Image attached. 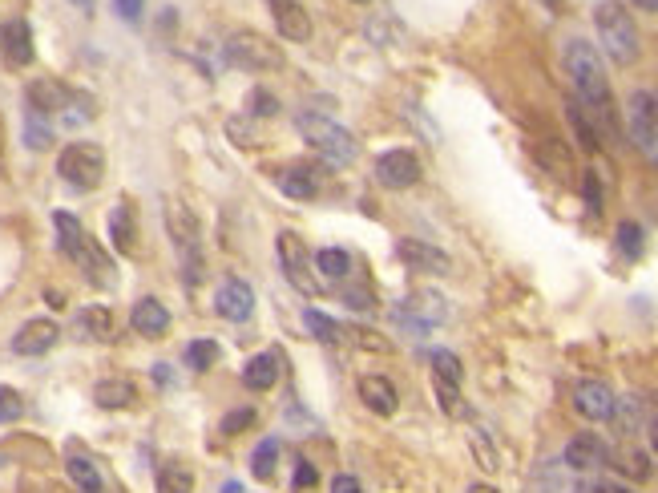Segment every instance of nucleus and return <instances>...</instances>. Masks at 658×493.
I'll return each instance as SVG.
<instances>
[{
  "mask_svg": "<svg viewBox=\"0 0 658 493\" xmlns=\"http://www.w3.org/2000/svg\"><path fill=\"white\" fill-rule=\"evenodd\" d=\"M566 73H570V81H574V89L582 97V110H590L594 122L614 134L618 118H614V93H610V73H606L602 53L590 41L574 37L566 45Z\"/></svg>",
  "mask_w": 658,
  "mask_h": 493,
  "instance_id": "1",
  "label": "nucleus"
},
{
  "mask_svg": "<svg viewBox=\"0 0 658 493\" xmlns=\"http://www.w3.org/2000/svg\"><path fill=\"white\" fill-rule=\"evenodd\" d=\"M594 29L602 41V53L614 65H634L642 57V41H638V25L630 17V9L622 0H598L594 5Z\"/></svg>",
  "mask_w": 658,
  "mask_h": 493,
  "instance_id": "2",
  "label": "nucleus"
},
{
  "mask_svg": "<svg viewBox=\"0 0 658 493\" xmlns=\"http://www.w3.org/2000/svg\"><path fill=\"white\" fill-rule=\"evenodd\" d=\"M295 126H299L303 142H307L319 158L332 162V166H352V162L360 158V142H356V134L344 130V126L332 122V118H323V114H315V110H303V114L295 118Z\"/></svg>",
  "mask_w": 658,
  "mask_h": 493,
  "instance_id": "3",
  "label": "nucleus"
},
{
  "mask_svg": "<svg viewBox=\"0 0 658 493\" xmlns=\"http://www.w3.org/2000/svg\"><path fill=\"white\" fill-rule=\"evenodd\" d=\"M223 57H227V65L239 69V73H279V69H283L279 45H275L271 37L255 33V29L231 33L227 45H223Z\"/></svg>",
  "mask_w": 658,
  "mask_h": 493,
  "instance_id": "4",
  "label": "nucleus"
},
{
  "mask_svg": "<svg viewBox=\"0 0 658 493\" xmlns=\"http://www.w3.org/2000/svg\"><path fill=\"white\" fill-rule=\"evenodd\" d=\"M626 130L634 146L658 166V89H634L626 102Z\"/></svg>",
  "mask_w": 658,
  "mask_h": 493,
  "instance_id": "5",
  "label": "nucleus"
},
{
  "mask_svg": "<svg viewBox=\"0 0 658 493\" xmlns=\"http://www.w3.org/2000/svg\"><path fill=\"white\" fill-rule=\"evenodd\" d=\"M57 174L77 190H97L105 178V154L97 142H69L57 158Z\"/></svg>",
  "mask_w": 658,
  "mask_h": 493,
  "instance_id": "6",
  "label": "nucleus"
},
{
  "mask_svg": "<svg viewBox=\"0 0 658 493\" xmlns=\"http://www.w3.org/2000/svg\"><path fill=\"white\" fill-rule=\"evenodd\" d=\"M162 211H166V231H170V239H174L178 251L186 255V275H190V283H198V275H202V259H198L202 227H198L194 211H190L186 203H178V199H166Z\"/></svg>",
  "mask_w": 658,
  "mask_h": 493,
  "instance_id": "7",
  "label": "nucleus"
},
{
  "mask_svg": "<svg viewBox=\"0 0 658 493\" xmlns=\"http://www.w3.org/2000/svg\"><path fill=\"white\" fill-rule=\"evenodd\" d=\"M275 251H279V263H283V275L291 279V287L303 291V295H315L319 283L311 279V247L295 231H279Z\"/></svg>",
  "mask_w": 658,
  "mask_h": 493,
  "instance_id": "8",
  "label": "nucleus"
},
{
  "mask_svg": "<svg viewBox=\"0 0 658 493\" xmlns=\"http://www.w3.org/2000/svg\"><path fill=\"white\" fill-rule=\"evenodd\" d=\"M420 174H424V166H420L416 150H408V146H392L376 158V178L388 190H408L420 182Z\"/></svg>",
  "mask_w": 658,
  "mask_h": 493,
  "instance_id": "9",
  "label": "nucleus"
},
{
  "mask_svg": "<svg viewBox=\"0 0 658 493\" xmlns=\"http://www.w3.org/2000/svg\"><path fill=\"white\" fill-rule=\"evenodd\" d=\"M214 312L223 316V320H231V324L251 320V312H255V291H251V283L227 275L223 283L214 287Z\"/></svg>",
  "mask_w": 658,
  "mask_h": 493,
  "instance_id": "10",
  "label": "nucleus"
},
{
  "mask_svg": "<svg viewBox=\"0 0 658 493\" xmlns=\"http://www.w3.org/2000/svg\"><path fill=\"white\" fill-rule=\"evenodd\" d=\"M400 320L412 324V328H420V332H428V328L449 320V304H445L441 291H412L408 300L400 304Z\"/></svg>",
  "mask_w": 658,
  "mask_h": 493,
  "instance_id": "11",
  "label": "nucleus"
},
{
  "mask_svg": "<svg viewBox=\"0 0 658 493\" xmlns=\"http://www.w3.org/2000/svg\"><path fill=\"white\" fill-rule=\"evenodd\" d=\"M0 49H5V65H13V69L33 65V57H37V45H33V25H29L25 17L5 21V25H0Z\"/></svg>",
  "mask_w": 658,
  "mask_h": 493,
  "instance_id": "12",
  "label": "nucleus"
},
{
  "mask_svg": "<svg viewBox=\"0 0 658 493\" xmlns=\"http://www.w3.org/2000/svg\"><path fill=\"white\" fill-rule=\"evenodd\" d=\"M574 409L586 421H610L618 413V397L610 392V384H602V380H582L574 388Z\"/></svg>",
  "mask_w": 658,
  "mask_h": 493,
  "instance_id": "13",
  "label": "nucleus"
},
{
  "mask_svg": "<svg viewBox=\"0 0 658 493\" xmlns=\"http://www.w3.org/2000/svg\"><path fill=\"white\" fill-rule=\"evenodd\" d=\"M57 340H61V328H57V320H45V316H37V320L21 324V332L13 336V352H17V356H45V352H49Z\"/></svg>",
  "mask_w": 658,
  "mask_h": 493,
  "instance_id": "14",
  "label": "nucleus"
},
{
  "mask_svg": "<svg viewBox=\"0 0 658 493\" xmlns=\"http://www.w3.org/2000/svg\"><path fill=\"white\" fill-rule=\"evenodd\" d=\"M566 465L578 469V473H594V469L610 465V449H606V441L598 433H578L566 445Z\"/></svg>",
  "mask_w": 658,
  "mask_h": 493,
  "instance_id": "15",
  "label": "nucleus"
},
{
  "mask_svg": "<svg viewBox=\"0 0 658 493\" xmlns=\"http://www.w3.org/2000/svg\"><path fill=\"white\" fill-rule=\"evenodd\" d=\"M356 392H360L364 409H372V413H380V417H392V413L400 409V397H396L392 380L380 376V372H364V376L356 380Z\"/></svg>",
  "mask_w": 658,
  "mask_h": 493,
  "instance_id": "16",
  "label": "nucleus"
},
{
  "mask_svg": "<svg viewBox=\"0 0 658 493\" xmlns=\"http://www.w3.org/2000/svg\"><path fill=\"white\" fill-rule=\"evenodd\" d=\"M271 17H275V29L283 41H295V45L311 41V17L299 0H271Z\"/></svg>",
  "mask_w": 658,
  "mask_h": 493,
  "instance_id": "17",
  "label": "nucleus"
},
{
  "mask_svg": "<svg viewBox=\"0 0 658 493\" xmlns=\"http://www.w3.org/2000/svg\"><path fill=\"white\" fill-rule=\"evenodd\" d=\"M396 255L412 271H428V275H445L449 271V255L441 247H432V243H420V239H400L396 243Z\"/></svg>",
  "mask_w": 658,
  "mask_h": 493,
  "instance_id": "18",
  "label": "nucleus"
},
{
  "mask_svg": "<svg viewBox=\"0 0 658 493\" xmlns=\"http://www.w3.org/2000/svg\"><path fill=\"white\" fill-rule=\"evenodd\" d=\"M25 97H29V110L33 114H61L65 106H69V85H61L57 77H37V81H29V89H25Z\"/></svg>",
  "mask_w": 658,
  "mask_h": 493,
  "instance_id": "19",
  "label": "nucleus"
},
{
  "mask_svg": "<svg viewBox=\"0 0 658 493\" xmlns=\"http://www.w3.org/2000/svg\"><path fill=\"white\" fill-rule=\"evenodd\" d=\"M279 190L287 194V199L311 203V199H319V190H323V174L315 166H307V162H295V166H287L279 174Z\"/></svg>",
  "mask_w": 658,
  "mask_h": 493,
  "instance_id": "20",
  "label": "nucleus"
},
{
  "mask_svg": "<svg viewBox=\"0 0 658 493\" xmlns=\"http://www.w3.org/2000/svg\"><path fill=\"white\" fill-rule=\"evenodd\" d=\"M93 401H97V409H105V413H122V409H134L138 388H134V380H126V376H105V380L93 384Z\"/></svg>",
  "mask_w": 658,
  "mask_h": 493,
  "instance_id": "21",
  "label": "nucleus"
},
{
  "mask_svg": "<svg viewBox=\"0 0 658 493\" xmlns=\"http://www.w3.org/2000/svg\"><path fill=\"white\" fill-rule=\"evenodd\" d=\"M130 324H134V332H138V336H146V340H162V336L170 332V312H166V304H162V300L146 295V300H138V304H134Z\"/></svg>",
  "mask_w": 658,
  "mask_h": 493,
  "instance_id": "22",
  "label": "nucleus"
},
{
  "mask_svg": "<svg viewBox=\"0 0 658 493\" xmlns=\"http://www.w3.org/2000/svg\"><path fill=\"white\" fill-rule=\"evenodd\" d=\"M109 243H114L122 255L138 251V219H134L130 203H118L114 211H109Z\"/></svg>",
  "mask_w": 658,
  "mask_h": 493,
  "instance_id": "23",
  "label": "nucleus"
},
{
  "mask_svg": "<svg viewBox=\"0 0 658 493\" xmlns=\"http://www.w3.org/2000/svg\"><path fill=\"white\" fill-rule=\"evenodd\" d=\"M77 267L89 275V283H97V287H109V283H114L118 279V271H114V259H109L105 255V247H97L93 239L85 243V251L77 255Z\"/></svg>",
  "mask_w": 658,
  "mask_h": 493,
  "instance_id": "24",
  "label": "nucleus"
},
{
  "mask_svg": "<svg viewBox=\"0 0 658 493\" xmlns=\"http://www.w3.org/2000/svg\"><path fill=\"white\" fill-rule=\"evenodd\" d=\"M275 380H279V356H275V352L251 356V360L243 364V384H247V388L267 392V388H275Z\"/></svg>",
  "mask_w": 658,
  "mask_h": 493,
  "instance_id": "25",
  "label": "nucleus"
},
{
  "mask_svg": "<svg viewBox=\"0 0 658 493\" xmlns=\"http://www.w3.org/2000/svg\"><path fill=\"white\" fill-rule=\"evenodd\" d=\"M73 328H77V336H85V340H109V336H114V312L101 308V304L81 308Z\"/></svg>",
  "mask_w": 658,
  "mask_h": 493,
  "instance_id": "26",
  "label": "nucleus"
},
{
  "mask_svg": "<svg viewBox=\"0 0 658 493\" xmlns=\"http://www.w3.org/2000/svg\"><path fill=\"white\" fill-rule=\"evenodd\" d=\"M53 227H57V243H61V251L77 263V255H81V251H85V243H89L85 227H81L69 211H53Z\"/></svg>",
  "mask_w": 658,
  "mask_h": 493,
  "instance_id": "27",
  "label": "nucleus"
},
{
  "mask_svg": "<svg viewBox=\"0 0 658 493\" xmlns=\"http://www.w3.org/2000/svg\"><path fill=\"white\" fill-rule=\"evenodd\" d=\"M303 324H307V332H311L319 344H327V348H340V344L348 340V328H344V324L327 320V316H323V312H315V308H307V312H303Z\"/></svg>",
  "mask_w": 658,
  "mask_h": 493,
  "instance_id": "28",
  "label": "nucleus"
},
{
  "mask_svg": "<svg viewBox=\"0 0 658 493\" xmlns=\"http://www.w3.org/2000/svg\"><path fill=\"white\" fill-rule=\"evenodd\" d=\"M65 469H69V481L81 489V493H101V473H97V465L89 461V457H81V453H69V461H65Z\"/></svg>",
  "mask_w": 658,
  "mask_h": 493,
  "instance_id": "29",
  "label": "nucleus"
},
{
  "mask_svg": "<svg viewBox=\"0 0 658 493\" xmlns=\"http://www.w3.org/2000/svg\"><path fill=\"white\" fill-rule=\"evenodd\" d=\"M158 493H194V473L182 461H166L158 469Z\"/></svg>",
  "mask_w": 658,
  "mask_h": 493,
  "instance_id": "30",
  "label": "nucleus"
},
{
  "mask_svg": "<svg viewBox=\"0 0 658 493\" xmlns=\"http://www.w3.org/2000/svg\"><path fill=\"white\" fill-rule=\"evenodd\" d=\"M279 453H283L279 437H267V441L255 449L251 469H255V477H259V481H271V477H275V469H279Z\"/></svg>",
  "mask_w": 658,
  "mask_h": 493,
  "instance_id": "31",
  "label": "nucleus"
},
{
  "mask_svg": "<svg viewBox=\"0 0 658 493\" xmlns=\"http://www.w3.org/2000/svg\"><path fill=\"white\" fill-rule=\"evenodd\" d=\"M566 114H570V126H574V134H578L582 150H586V154H598V150H602V142H598L594 126H590V114H586L578 102H570V106H566Z\"/></svg>",
  "mask_w": 658,
  "mask_h": 493,
  "instance_id": "32",
  "label": "nucleus"
},
{
  "mask_svg": "<svg viewBox=\"0 0 658 493\" xmlns=\"http://www.w3.org/2000/svg\"><path fill=\"white\" fill-rule=\"evenodd\" d=\"M610 461H614V469L626 473L630 481H646V477H650V461H646V453H638V449H618V453H610Z\"/></svg>",
  "mask_w": 658,
  "mask_h": 493,
  "instance_id": "33",
  "label": "nucleus"
},
{
  "mask_svg": "<svg viewBox=\"0 0 658 493\" xmlns=\"http://www.w3.org/2000/svg\"><path fill=\"white\" fill-rule=\"evenodd\" d=\"M315 267H319L327 279H344V275L352 271V259H348V251H340V247H323V251L315 255Z\"/></svg>",
  "mask_w": 658,
  "mask_h": 493,
  "instance_id": "34",
  "label": "nucleus"
},
{
  "mask_svg": "<svg viewBox=\"0 0 658 493\" xmlns=\"http://www.w3.org/2000/svg\"><path fill=\"white\" fill-rule=\"evenodd\" d=\"M614 243H618V251H622L626 259H638V255H642V247H646V231H642L638 223H618Z\"/></svg>",
  "mask_w": 658,
  "mask_h": 493,
  "instance_id": "35",
  "label": "nucleus"
},
{
  "mask_svg": "<svg viewBox=\"0 0 658 493\" xmlns=\"http://www.w3.org/2000/svg\"><path fill=\"white\" fill-rule=\"evenodd\" d=\"M255 421H259L255 405H239V409H231L223 421H218V433H223V437H239V433H247Z\"/></svg>",
  "mask_w": 658,
  "mask_h": 493,
  "instance_id": "36",
  "label": "nucleus"
},
{
  "mask_svg": "<svg viewBox=\"0 0 658 493\" xmlns=\"http://www.w3.org/2000/svg\"><path fill=\"white\" fill-rule=\"evenodd\" d=\"M25 142H29V150H49L53 146V126L45 122V114H33L29 110V118H25Z\"/></svg>",
  "mask_w": 658,
  "mask_h": 493,
  "instance_id": "37",
  "label": "nucleus"
},
{
  "mask_svg": "<svg viewBox=\"0 0 658 493\" xmlns=\"http://www.w3.org/2000/svg\"><path fill=\"white\" fill-rule=\"evenodd\" d=\"M432 372H436V380H445V384H461L465 380V364L453 356V352H432Z\"/></svg>",
  "mask_w": 658,
  "mask_h": 493,
  "instance_id": "38",
  "label": "nucleus"
},
{
  "mask_svg": "<svg viewBox=\"0 0 658 493\" xmlns=\"http://www.w3.org/2000/svg\"><path fill=\"white\" fill-rule=\"evenodd\" d=\"M186 364H190L194 372L214 368V364H218V344H214V340H194V344L186 348Z\"/></svg>",
  "mask_w": 658,
  "mask_h": 493,
  "instance_id": "39",
  "label": "nucleus"
},
{
  "mask_svg": "<svg viewBox=\"0 0 658 493\" xmlns=\"http://www.w3.org/2000/svg\"><path fill=\"white\" fill-rule=\"evenodd\" d=\"M21 413H25V397H21L17 388L0 384V425H13V421H21Z\"/></svg>",
  "mask_w": 658,
  "mask_h": 493,
  "instance_id": "40",
  "label": "nucleus"
},
{
  "mask_svg": "<svg viewBox=\"0 0 658 493\" xmlns=\"http://www.w3.org/2000/svg\"><path fill=\"white\" fill-rule=\"evenodd\" d=\"M461 384H445V380H436V397H441V405H445V413L449 417H461L465 413V401H461V392H457Z\"/></svg>",
  "mask_w": 658,
  "mask_h": 493,
  "instance_id": "41",
  "label": "nucleus"
},
{
  "mask_svg": "<svg viewBox=\"0 0 658 493\" xmlns=\"http://www.w3.org/2000/svg\"><path fill=\"white\" fill-rule=\"evenodd\" d=\"M61 114H65V122H69V126H81V122H89L93 102H89V97H81V93H73V97H69V106H65Z\"/></svg>",
  "mask_w": 658,
  "mask_h": 493,
  "instance_id": "42",
  "label": "nucleus"
},
{
  "mask_svg": "<svg viewBox=\"0 0 658 493\" xmlns=\"http://www.w3.org/2000/svg\"><path fill=\"white\" fill-rule=\"evenodd\" d=\"M582 190H586V207H590V215H602V178H598L594 170L582 178Z\"/></svg>",
  "mask_w": 658,
  "mask_h": 493,
  "instance_id": "43",
  "label": "nucleus"
},
{
  "mask_svg": "<svg viewBox=\"0 0 658 493\" xmlns=\"http://www.w3.org/2000/svg\"><path fill=\"white\" fill-rule=\"evenodd\" d=\"M348 340H360V348H368V352H388L392 348L380 332H368V328H348Z\"/></svg>",
  "mask_w": 658,
  "mask_h": 493,
  "instance_id": "44",
  "label": "nucleus"
},
{
  "mask_svg": "<svg viewBox=\"0 0 658 493\" xmlns=\"http://www.w3.org/2000/svg\"><path fill=\"white\" fill-rule=\"evenodd\" d=\"M142 9H146V0H114V13H118L122 21H130V25L142 21Z\"/></svg>",
  "mask_w": 658,
  "mask_h": 493,
  "instance_id": "45",
  "label": "nucleus"
},
{
  "mask_svg": "<svg viewBox=\"0 0 658 493\" xmlns=\"http://www.w3.org/2000/svg\"><path fill=\"white\" fill-rule=\"evenodd\" d=\"M473 449H477V457H481L485 469H497V457H493V449H489V433L473 429Z\"/></svg>",
  "mask_w": 658,
  "mask_h": 493,
  "instance_id": "46",
  "label": "nucleus"
},
{
  "mask_svg": "<svg viewBox=\"0 0 658 493\" xmlns=\"http://www.w3.org/2000/svg\"><path fill=\"white\" fill-rule=\"evenodd\" d=\"M315 481H319L315 465H311L307 457H299V465H295V485H299V489H307V485H315Z\"/></svg>",
  "mask_w": 658,
  "mask_h": 493,
  "instance_id": "47",
  "label": "nucleus"
},
{
  "mask_svg": "<svg viewBox=\"0 0 658 493\" xmlns=\"http://www.w3.org/2000/svg\"><path fill=\"white\" fill-rule=\"evenodd\" d=\"M332 493H364V489H360V481L352 473H336L332 477Z\"/></svg>",
  "mask_w": 658,
  "mask_h": 493,
  "instance_id": "48",
  "label": "nucleus"
},
{
  "mask_svg": "<svg viewBox=\"0 0 658 493\" xmlns=\"http://www.w3.org/2000/svg\"><path fill=\"white\" fill-rule=\"evenodd\" d=\"M594 493H634V489L622 481H602V485H594Z\"/></svg>",
  "mask_w": 658,
  "mask_h": 493,
  "instance_id": "49",
  "label": "nucleus"
},
{
  "mask_svg": "<svg viewBox=\"0 0 658 493\" xmlns=\"http://www.w3.org/2000/svg\"><path fill=\"white\" fill-rule=\"evenodd\" d=\"M259 114H275V102H271L267 93H259Z\"/></svg>",
  "mask_w": 658,
  "mask_h": 493,
  "instance_id": "50",
  "label": "nucleus"
},
{
  "mask_svg": "<svg viewBox=\"0 0 658 493\" xmlns=\"http://www.w3.org/2000/svg\"><path fill=\"white\" fill-rule=\"evenodd\" d=\"M634 9H642V13H658V0H634Z\"/></svg>",
  "mask_w": 658,
  "mask_h": 493,
  "instance_id": "51",
  "label": "nucleus"
},
{
  "mask_svg": "<svg viewBox=\"0 0 658 493\" xmlns=\"http://www.w3.org/2000/svg\"><path fill=\"white\" fill-rule=\"evenodd\" d=\"M650 449H654V453H658V417H654V421H650Z\"/></svg>",
  "mask_w": 658,
  "mask_h": 493,
  "instance_id": "52",
  "label": "nucleus"
},
{
  "mask_svg": "<svg viewBox=\"0 0 658 493\" xmlns=\"http://www.w3.org/2000/svg\"><path fill=\"white\" fill-rule=\"evenodd\" d=\"M469 493H497L493 485H485V481H477V485H469Z\"/></svg>",
  "mask_w": 658,
  "mask_h": 493,
  "instance_id": "53",
  "label": "nucleus"
},
{
  "mask_svg": "<svg viewBox=\"0 0 658 493\" xmlns=\"http://www.w3.org/2000/svg\"><path fill=\"white\" fill-rule=\"evenodd\" d=\"M69 5H77L81 13H89V9H93V0H69Z\"/></svg>",
  "mask_w": 658,
  "mask_h": 493,
  "instance_id": "54",
  "label": "nucleus"
},
{
  "mask_svg": "<svg viewBox=\"0 0 658 493\" xmlns=\"http://www.w3.org/2000/svg\"><path fill=\"white\" fill-rule=\"evenodd\" d=\"M223 493H239V485H227V489H223Z\"/></svg>",
  "mask_w": 658,
  "mask_h": 493,
  "instance_id": "55",
  "label": "nucleus"
},
{
  "mask_svg": "<svg viewBox=\"0 0 658 493\" xmlns=\"http://www.w3.org/2000/svg\"><path fill=\"white\" fill-rule=\"evenodd\" d=\"M352 5H372V0H352Z\"/></svg>",
  "mask_w": 658,
  "mask_h": 493,
  "instance_id": "56",
  "label": "nucleus"
},
{
  "mask_svg": "<svg viewBox=\"0 0 658 493\" xmlns=\"http://www.w3.org/2000/svg\"><path fill=\"white\" fill-rule=\"evenodd\" d=\"M545 5H558V0H545Z\"/></svg>",
  "mask_w": 658,
  "mask_h": 493,
  "instance_id": "57",
  "label": "nucleus"
}]
</instances>
